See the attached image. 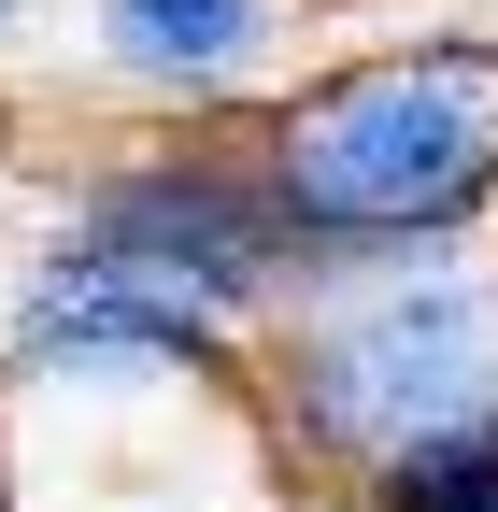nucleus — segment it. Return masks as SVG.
<instances>
[{"instance_id": "f257e3e1", "label": "nucleus", "mask_w": 498, "mask_h": 512, "mask_svg": "<svg viewBox=\"0 0 498 512\" xmlns=\"http://www.w3.org/2000/svg\"><path fill=\"white\" fill-rule=\"evenodd\" d=\"M257 185L285 200L314 271H385L456 242L470 214H498V43L442 29L299 86L257 143Z\"/></svg>"}, {"instance_id": "f03ea898", "label": "nucleus", "mask_w": 498, "mask_h": 512, "mask_svg": "<svg viewBox=\"0 0 498 512\" xmlns=\"http://www.w3.org/2000/svg\"><path fill=\"white\" fill-rule=\"evenodd\" d=\"M285 427L342 470L484 441L498 427V271H442V256L314 271L285 328Z\"/></svg>"}, {"instance_id": "7ed1b4c3", "label": "nucleus", "mask_w": 498, "mask_h": 512, "mask_svg": "<svg viewBox=\"0 0 498 512\" xmlns=\"http://www.w3.org/2000/svg\"><path fill=\"white\" fill-rule=\"evenodd\" d=\"M72 228H86V242H114L129 271H157L171 299H200L214 328H242V313L285 299V285H314V256H299L285 200H271L257 171H214V157L114 171V185H86V200H72Z\"/></svg>"}, {"instance_id": "20e7f679", "label": "nucleus", "mask_w": 498, "mask_h": 512, "mask_svg": "<svg viewBox=\"0 0 498 512\" xmlns=\"http://www.w3.org/2000/svg\"><path fill=\"white\" fill-rule=\"evenodd\" d=\"M15 370H43V384H200V370H228V328L200 299H171L157 271H129L114 242L57 228L15 271Z\"/></svg>"}, {"instance_id": "39448f33", "label": "nucleus", "mask_w": 498, "mask_h": 512, "mask_svg": "<svg viewBox=\"0 0 498 512\" xmlns=\"http://www.w3.org/2000/svg\"><path fill=\"white\" fill-rule=\"evenodd\" d=\"M100 57L157 100H214L271 57V0H100Z\"/></svg>"}, {"instance_id": "423d86ee", "label": "nucleus", "mask_w": 498, "mask_h": 512, "mask_svg": "<svg viewBox=\"0 0 498 512\" xmlns=\"http://www.w3.org/2000/svg\"><path fill=\"white\" fill-rule=\"evenodd\" d=\"M370 498H385V512H498V427H484V441H427V456L370 470Z\"/></svg>"}, {"instance_id": "0eeeda50", "label": "nucleus", "mask_w": 498, "mask_h": 512, "mask_svg": "<svg viewBox=\"0 0 498 512\" xmlns=\"http://www.w3.org/2000/svg\"><path fill=\"white\" fill-rule=\"evenodd\" d=\"M0 29H29V0H0Z\"/></svg>"}]
</instances>
